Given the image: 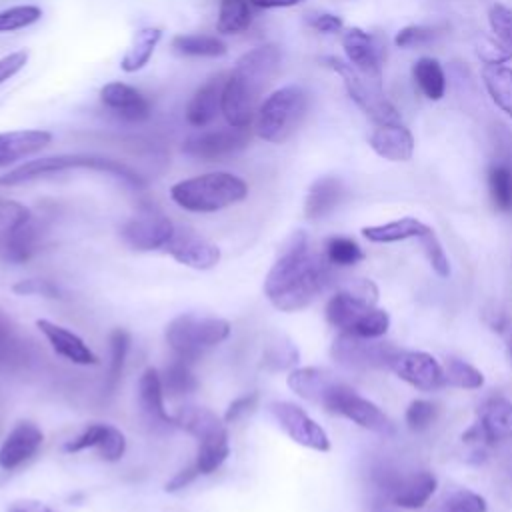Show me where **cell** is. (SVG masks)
Listing matches in <instances>:
<instances>
[{
  "instance_id": "obj_1",
  "label": "cell",
  "mask_w": 512,
  "mask_h": 512,
  "mask_svg": "<svg viewBox=\"0 0 512 512\" xmlns=\"http://www.w3.org/2000/svg\"><path fill=\"white\" fill-rule=\"evenodd\" d=\"M332 264L324 254L312 252L308 236L296 230L264 278V294L282 312H296L312 304L330 284Z\"/></svg>"
},
{
  "instance_id": "obj_2",
  "label": "cell",
  "mask_w": 512,
  "mask_h": 512,
  "mask_svg": "<svg viewBox=\"0 0 512 512\" xmlns=\"http://www.w3.org/2000/svg\"><path fill=\"white\" fill-rule=\"evenodd\" d=\"M280 60V48L274 44L256 46L236 60L222 90V116L228 126L250 128L254 124L260 98L272 84Z\"/></svg>"
},
{
  "instance_id": "obj_3",
  "label": "cell",
  "mask_w": 512,
  "mask_h": 512,
  "mask_svg": "<svg viewBox=\"0 0 512 512\" xmlns=\"http://www.w3.org/2000/svg\"><path fill=\"white\" fill-rule=\"evenodd\" d=\"M78 168L112 174L134 188L144 186V178L130 166H126L118 160H112V158L90 156V154H60V156H46V158L24 162V164L8 170L6 174H2L0 186H20V184H26V182L50 176V174H60V172L78 170Z\"/></svg>"
},
{
  "instance_id": "obj_4",
  "label": "cell",
  "mask_w": 512,
  "mask_h": 512,
  "mask_svg": "<svg viewBox=\"0 0 512 512\" xmlns=\"http://www.w3.org/2000/svg\"><path fill=\"white\" fill-rule=\"evenodd\" d=\"M248 184L232 172H206L176 182L170 198L188 212H218L242 202Z\"/></svg>"
},
{
  "instance_id": "obj_5",
  "label": "cell",
  "mask_w": 512,
  "mask_h": 512,
  "mask_svg": "<svg viewBox=\"0 0 512 512\" xmlns=\"http://www.w3.org/2000/svg\"><path fill=\"white\" fill-rule=\"evenodd\" d=\"M308 110V94L298 84L282 86L270 92L258 106L254 132L270 144L286 142L302 124Z\"/></svg>"
},
{
  "instance_id": "obj_6",
  "label": "cell",
  "mask_w": 512,
  "mask_h": 512,
  "mask_svg": "<svg viewBox=\"0 0 512 512\" xmlns=\"http://www.w3.org/2000/svg\"><path fill=\"white\" fill-rule=\"evenodd\" d=\"M172 418L176 428L186 430L198 440L194 464L200 474L216 472L230 454L226 422L204 406H184Z\"/></svg>"
},
{
  "instance_id": "obj_7",
  "label": "cell",
  "mask_w": 512,
  "mask_h": 512,
  "mask_svg": "<svg viewBox=\"0 0 512 512\" xmlns=\"http://www.w3.org/2000/svg\"><path fill=\"white\" fill-rule=\"evenodd\" d=\"M164 336L174 354L192 364L204 350L230 336V322L218 316L180 314L166 324Z\"/></svg>"
},
{
  "instance_id": "obj_8",
  "label": "cell",
  "mask_w": 512,
  "mask_h": 512,
  "mask_svg": "<svg viewBox=\"0 0 512 512\" xmlns=\"http://www.w3.org/2000/svg\"><path fill=\"white\" fill-rule=\"evenodd\" d=\"M324 66L334 70L340 78L342 84L350 96V100L376 124H398L400 114L394 108V104L384 96L382 82H376L364 74H360L350 62H344L336 56H326L322 58Z\"/></svg>"
},
{
  "instance_id": "obj_9",
  "label": "cell",
  "mask_w": 512,
  "mask_h": 512,
  "mask_svg": "<svg viewBox=\"0 0 512 512\" xmlns=\"http://www.w3.org/2000/svg\"><path fill=\"white\" fill-rule=\"evenodd\" d=\"M378 302V288L372 280L356 278L336 292L326 304V320L338 332L352 334L364 314Z\"/></svg>"
},
{
  "instance_id": "obj_10",
  "label": "cell",
  "mask_w": 512,
  "mask_h": 512,
  "mask_svg": "<svg viewBox=\"0 0 512 512\" xmlns=\"http://www.w3.org/2000/svg\"><path fill=\"white\" fill-rule=\"evenodd\" d=\"M398 354H400V348H396L390 342L360 338L346 332H340L330 346V356L338 364L346 368H356V370L390 368Z\"/></svg>"
},
{
  "instance_id": "obj_11",
  "label": "cell",
  "mask_w": 512,
  "mask_h": 512,
  "mask_svg": "<svg viewBox=\"0 0 512 512\" xmlns=\"http://www.w3.org/2000/svg\"><path fill=\"white\" fill-rule=\"evenodd\" d=\"M324 410L330 414L344 416V418L352 420L356 426L376 432L380 436H390L394 432L390 418L372 400L360 396L346 382H340L336 386V390L326 400Z\"/></svg>"
},
{
  "instance_id": "obj_12",
  "label": "cell",
  "mask_w": 512,
  "mask_h": 512,
  "mask_svg": "<svg viewBox=\"0 0 512 512\" xmlns=\"http://www.w3.org/2000/svg\"><path fill=\"white\" fill-rule=\"evenodd\" d=\"M250 142V128H212L200 130L188 136L182 144V152L202 162H218L242 152Z\"/></svg>"
},
{
  "instance_id": "obj_13",
  "label": "cell",
  "mask_w": 512,
  "mask_h": 512,
  "mask_svg": "<svg viewBox=\"0 0 512 512\" xmlns=\"http://www.w3.org/2000/svg\"><path fill=\"white\" fill-rule=\"evenodd\" d=\"M270 414L278 422V426L288 434L290 440L296 444L316 450V452H328L330 450V438L326 430L306 414L304 408H300L294 402H272Z\"/></svg>"
},
{
  "instance_id": "obj_14",
  "label": "cell",
  "mask_w": 512,
  "mask_h": 512,
  "mask_svg": "<svg viewBox=\"0 0 512 512\" xmlns=\"http://www.w3.org/2000/svg\"><path fill=\"white\" fill-rule=\"evenodd\" d=\"M174 224L168 216H164L158 210H144L138 216L130 218L122 226V238L124 242L134 250H158L168 244V240L174 236Z\"/></svg>"
},
{
  "instance_id": "obj_15",
  "label": "cell",
  "mask_w": 512,
  "mask_h": 512,
  "mask_svg": "<svg viewBox=\"0 0 512 512\" xmlns=\"http://www.w3.org/2000/svg\"><path fill=\"white\" fill-rule=\"evenodd\" d=\"M390 370L400 380H404L406 384H410L422 392H432V390L444 386V368L428 352L400 350V354L392 362Z\"/></svg>"
},
{
  "instance_id": "obj_16",
  "label": "cell",
  "mask_w": 512,
  "mask_h": 512,
  "mask_svg": "<svg viewBox=\"0 0 512 512\" xmlns=\"http://www.w3.org/2000/svg\"><path fill=\"white\" fill-rule=\"evenodd\" d=\"M164 250L176 262L194 270H210L220 260V248L190 230H174Z\"/></svg>"
},
{
  "instance_id": "obj_17",
  "label": "cell",
  "mask_w": 512,
  "mask_h": 512,
  "mask_svg": "<svg viewBox=\"0 0 512 512\" xmlns=\"http://www.w3.org/2000/svg\"><path fill=\"white\" fill-rule=\"evenodd\" d=\"M342 48L348 62L364 76L382 82V52L374 36L366 30L352 26L342 32Z\"/></svg>"
},
{
  "instance_id": "obj_18",
  "label": "cell",
  "mask_w": 512,
  "mask_h": 512,
  "mask_svg": "<svg viewBox=\"0 0 512 512\" xmlns=\"http://www.w3.org/2000/svg\"><path fill=\"white\" fill-rule=\"evenodd\" d=\"M42 440H44V434L36 424L28 420L18 422L6 434L0 446V466L4 470L18 468L38 452V448L42 446Z\"/></svg>"
},
{
  "instance_id": "obj_19",
  "label": "cell",
  "mask_w": 512,
  "mask_h": 512,
  "mask_svg": "<svg viewBox=\"0 0 512 512\" xmlns=\"http://www.w3.org/2000/svg\"><path fill=\"white\" fill-rule=\"evenodd\" d=\"M340 382L342 380L336 378L330 370L318 368V366L294 368L286 378V384L294 394L322 408Z\"/></svg>"
},
{
  "instance_id": "obj_20",
  "label": "cell",
  "mask_w": 512,
  "mask_h": 512,
  "mask_svg": "<svg viewBox=\"0 0 512 512\" xmlns=\"http://www.w3.org/2000/svg\"><path fill=\"white\" fill-rule=\"evenodd\" d=\"M140 414L150 428H170L174 418L164 408V386L158 370L146 368L138 380Z\"/></svg>"
},
{
  "instance_id": "obj_21",
  "label": "cell",
  "mask_w": 512,
  "mask_h": 512,
  "mask_svg": "<svg viewBox=\"0 0 512 512\" xmlns=\"http://www.w3.org/2000/svg\"><path fill=\"white\" fill-rule=\"evenodd\" d=\"M100 100L108 110H112L116 116H120L124 120L142 122V120L150 118L148 98L124 82L104 84L100 88Z\"/></svg>"
},
{
  "instance_id": "obj_22",
  "label": "cell",
  "mask_w": 512,
  "mask_h": 512,
  "mask_svg": "<svg viewBox=\"0 0 512 512\" xmlns=\"http://www.w3.org/2000/svg\"><path fill=\"white\" fill-rule=\"evenodd\" d=\"M52 142V134L40 128H22L0 132V168L12 166L38 154Z\"/></svg>"
},
{
  "instance_id": "obj_23",
  "label": "cell",
  "mask_w": 512,
  "mask_h": 512,
  "mask_svg": "<svg viewBox=\"0 0 512 512\" xmlns=\"http://www.w3.org/2000/svg\"><path fill=\"white\" fill-rule=\"evenodd\" d=\"M226 76L218 74L206 80L190 98L186 106V122L194 128L210 126L222 114V90Z\"/></svg>"
},
{
  "instance_id": "obj_24",
  "label": "cell",
  "mask_w": 512,
  "mask_h": 512,
  "mask_svg": "<svg viewBox=\"0 0 512 512\" xmlns=\"http://www.w3.org/2000/svg\"><path fill=\"white\" fill-rule=\"evenodd\" d=\"M368 144L380 158L390 162H408L414 154L412 132L402 122L376 126Z\"/></svg>"
},
{
  "instance_id": "obj_25",
  "label": "cell",
  "mask_w": 512,
  "mask_h": 512,
  "mask_svg": "<svg viewBox=\"0 0 512 512\" xmlns=\"http://www.w3.org/2000/svg\"><path fill=\"white\" fill-rule=\"evenodd\" d=\"M436 488L438 478L428 470H420L400 480H394L390 486V498L398 508L416 510L430 502Z\"/></svg>"
},
{
  "instance_id": "obj_26",
  "label": "cell",
  "mask_w": 512,
  "mask_h": 512,
  "mask_svg": "<svg viewBox=\"0 0 512 512\" xmlns=\"http://www.w3.org/2000/svg\"><path fill=\"white\" fill-rule=\"evenodd\" d=\"M36 328L44 334V338L50 342L52 350L60 356H64L66 360L74 362V364H98V356L84 344V340L80 336H76L74 332L66 330L60 324H54L50 320H36Z\"/></svg>"
},
{
  "instance_id": "obj_27",
  "label": "cell",
  "mask_w": 512,
  "mask_h": 512,
  "mask_svg": "<svg viewBox=\"0 0 512 512\" xmlns=\"http://www.w3.org/2000/svg\"><path fill=\"white\" fill-rule=\"evenodd\" d=\"M478 426L482 428L488 446L512 440V402L502 396H492L478 408Z\"/></svg>"
},
{
  "instance_id": "obj_28",
  "label": "cell",
  "mask_w": 512,
  "mask_h": 512,
  "mask_svg": "<svg viewBox=\"0 0 512 512\" xmlns=\"http://www.w3.org/2000/svg\"><path fill=\"white\" fill-rule=\"evenodd\" d=\"M344 196V186L338 178L334 176H322L318 178L304 200V214L310 220H318L326 214H330L342 200Z\"/></svg>"
},
{
  "instance_id": "obj_29",
  "label": "cell",
  "mask_w": 512,
  "mask_h": 512,
  "mask_svg": "<svg viewBox=\"0 0 512 512\" xmlns=\"http://www.w3.org/2000/svg\"><path fill=\"white\" fill-rule=\"evenodd\" d=\"M430 230L428 224L414 216H404L398 220H390L384 224H374V226H364L362 236L368 242L374 244H392V242H402L408 238H420Z\"/></svg>"
},
{
  "instance_id": "obj_30",
  "label": "cell",
  "mask_w": 512,
  "mask_h": 512,
  "mask_svg": "<svg viewBox=\"0 0 512 512\" xmlns=\"http://www.w3.org/2000/svg\"><path fill=\"white\" fill-rule=\"evenodd\" d=\"M162 38V30L156 26H144L136 30V34L130 40V46L126 48L124 56L120 58V68L128 74L142 70L148 60L152 58L158 42Z\"/></svg>"
},
{
  "instance_id": "obj_31",
  "label": "cell",
  "mask_w": 512,
  "mask_h": 512,
  "mask_svg": "<svg viewBox=\"0 0 512 512\" xmlns=\"http://www.w3.org/2000/svg\"><path fill=\"white\" fill-rule=\"evenodd\" d=\"M482 80L492 102L512 118V68L506 64H484Z\"/></svg>"
},
{
  "instance_id": "obj_32",
  "label": "cell",
  "mask_w": 512,
  "mask_h": 512,
  "mask_svg": "<svg viewBox=\"0 0 512 512\" xmlns=\"http://www.w3.org/2000/svg\"><path fill=\"white\" fill-rule=\"evenodd\" d=\"M38 250V230L30 222L0 240V258L10 264H22L30 260Z\"/></svg>"
},
{
  "instance_id": "obj_33",
  "label": "cell",
  "mask_w": 512,
  "mask_h": 512,
  "mask_svg": "<svg viewBox=\"0 0 512 512\" xmlns=\"http://www.w3.org/2000/svg\"><path fill=\"white\" fill-rule=\"evenodd\" d=\"M412 78L422 96L428 100H440L446 92V76L436 58H418L412 66Z\"/></svg>"
},
{
  "instance_id": "obj_34",
  "label": "cell",
  "mask_w": 512,
  "mask_h": 512,
  "mask_svg": "<svg viewBox=\"0 0 512 512\" xmlns=\"http://www.w3.org/2000/svg\"><path fill=\"white\" fill-rule=\"evenodd\" d=\"M172 48L194 58H220L228 52L226 44L212 34H178L172 38Z\"/></svg>"
},
{
  "instance_id": "obj_35",
  "label": "cell",
  "mask_w": 512,
  "mask_h": 512,
  "mask_svg": "<svg viewBox=\"0 0 512 512\" xmlns=\"http://www.w3.org/2000/svg\"><path fill=\"white\" fill-rule=\"evenodd\" d=\"M254 18V6L250 0H220L216 30L220 34H240Z\"/></svg>"
},
{
  "instance_id": "obj_36",
  "label": "cell",
  "mask_w": 512,
  "mask_h": 512,
  "mask_svg": "<svg viewBox=\"0 0 512 512\" xmlns=\"http://www.w3.org/2000/svg\"><path fill=\"white\" fill-rule=\"evenodd\" d=\"M160 378H162L164 394H168L170 398L192 394L198 388V380L190 370V362H186L178 356H176V360H172L166 366V370Z\"/></svg>"
},
{
  "instance_id": "obj_37",
  "label": "cell",
  "mask_w": 512,
  "mask_h": 512,
  "mask_svg": "<svg viewBox=\"0 0 512 512\" xmlns=\"http://www.w3.org/2000/svg\"><path fill=\"white\" fill-rule=\"evenodd\" d=\"M488 190L492 204L500 212L512 210V164L498 162L488 170Z\"/></svg>"
},
{
  "instance_id": "obj_38",
  "label": "cell",
  "mask_w": 512,
  "mask_h": 512,
  "mask_svg": "<svg viewBox=\"0 0 512 512\" xmlns=\"http://www.w3.org/2000/svg\"><path fill=\"white\" fill-rule=\"evenodd\" d=\"M444 384L462 388V390H478L484 386V374L460 358H448L444 362Z\"/></svg>"
},
{
  "instance_id": "obj_39",
  "label": "cell",
  "mask_w": 512,
  "mask_h": 512,
  "mask_svg": "<svg viewBox=\"0 0 512 512\" xmlns=\"http://www.w3.org/2000/svg\"><path fill=\"white\" fill-rule=\"evenodd\" d=\"M324 256L332 266H354L364 260V250L348 236H332L324 242Z\"/></svg>"
},
{
  "instance_id": "obj_40",
  "label": "cell",
  "mask_w": 512,
  "mask_h": 512,
  "mask_svg": "<svg viewBox=\"0 0 512 512\" xmlns=\"http://www.w3.org/2000/svg\"><path fill=\"white\" fill-rule=\"evenodd\" d=\"M130 350V334L124 328H114L110 332V370H108V380H106V390L114 392L116 384L122 378V370H124V362Z\"/></svg>"
},
{
  "instance_id": "obj_41",
  "label": "cell",
  "mask_w": 512,
  "mask_h": 512,
  "mask_svg": "<svg viewBox=\"0 0 512 512\" xmlns=\"http://www.w3.org/2000/svg\"><path fill=\"white\" fill-rule=\"evenodd\" d=\"M42 18V10L34 4H20L0 10V34L16 32L36 24Z\"/></svg>"
},
{
  "instance_id": "obj_42",
  "label": "cell",
  "mask_w": 512,
  "mask_h": 512,
  "mask_svg": "<svg viewBox=\"0 0 512 512\" xmlns=\"http://www.w3.org/2000/svg\"><path fill=\"white\" fill-rule=\"evenodd\" d=\"M432 512H488V502L478 492L462 488L446 496Z\"/></svg>"
},
{
  "instance_id": "obj_43",
  "label": "cell",
  "mask_w": 512,
  "mask_h": 512,
  "mask_svg": "<svg viewBox=\"0 0 512 512\" xmlns=\"http://www.w3.org/2000/svg\"><path fill=\"white\" fill-rule=\"evenodd\" d=\"M416 240L420 242V248H422L430 268L434 270V274L440 276V278H448L450 276V262H448V256H446V252L442 248V242L438 240L434 230L430 228L426 234H422Z\"/></svg>"
},
{
  "instance_id": "obj_44",
  "label": "cell",
  "mask_w": 512,
  "mask_h": 512,
  "mask_svg": "<svg viewBox=\"0 0 512 512\" xmlns=\"http://www.w3.org/2000/svg\"><path fill=\"white\" fill-rule=\"evenodd\" d=\"M30 220L32 214L24 204L0 198V240H4Z\"/></svg>"
},
{
  "instance_id": "obj_45",
  "label": "cell",
  "mask_w": 512,
  "mask_h": 512,
  "mask_svg": "<svg viewBox=\"0 0 512 512\" xmlns=\"http://www.w3.org/2000/svg\"><path fill=\"white\" fill-rule=\"evenodd\" d=\"M436 418H438V406L424 398L412 400L404 412V422L414 432H422L430 428Z\"/></svg>"
},
{
  "instance_id": "obj_46",
  "label": "cell",
  "mask_w": 512,
  "mask_h": 512,
  "mask_svg": "<svg viewBox=\"0 0 512 512\" xmlns=\"http://www.w3.org/2000/svg\"><path fill=\"white\" fill-rule=\"evenodd\" d=\"M488 24L498 42L512 56V8L506 4H492L488 10Z\"/></svg>"
},
{
  "instance_id": "obj_47",
  "label": "cell",
  "mask_w": 512,
  "mask_h": 512,
  "mask_svg": "<svg viewBox=\"0 0 512 512\" xmlns=\"http://www.w3.org/2000/svg\"><path fill=\"white\" fill-rule=\"evenodd\" d=\"M388 328H390V314L386 310L374 306L364 314V318L358 322V326L352 334L360 336V338L378 340L388 332Z\"/></svg>"
},
{
  "instance_id": "obj_48",
  "label": "cell",
  "mask_w": 512,
  "mask_h": 512,
  "mask_svg": "<svg viewBox=\"0 0 512 512\" xmlns=\"http://www.w3.org/2000/svg\"><path fill=\"white\" fill-rule=\"evenodd\" d=\"M96 450H98L102 460L118 462L124 456V452H126V438H124V434L118 428L106 424L104 434H102Z\"/></svg>"
},
{
  "instance_id": "obj_49",
  "label": "cell",
  "mask_w": 512,
  "mask_h": 512,
  "mask_svg": "<svg viewBox=\"0 0 512 512\" xmlns=\"http://www.w3.org/2000/svg\"><path fill=\"white\" fill-rule=\"evenodd\" d=\"M438 34L436 28L432 26H406L402 30H398V34L394 36V44L400 48H408V46H418V44H426L430 40H434Z\"/></svg>"
},
{
  "instance_id": "obj_50",
  "label": "cell",
  "mask_w": 512,
  "mask_h": 512,
  "mask_svg": "<svg viewBox=\"0 0 512 512\" xmlns=\"http://www.w3.org/2000/svg\"><path fill=\"white\" fill-rule=\"evenodd\" d=\"M12 290L20 296H32V294H40L44 298H62V292L56 284H52L50 280L44 278H26L20 280L12 286Z\"/></svg>"
},
{
  "instance_id": "obj_51",
  "label": "cell",
  "mask_w": 512,
  "mask_h": 512,
  "mask_svg": "<svg viewBox=\"0 0 512 512\" xmlns=\"http://www.w3.org/2000/svg\"><path fill=\"white\" fill-rule=\"evenodd\" d=\"M104 428H106V424H90L82 434H78L76 438L68 440L64 444V450L66 452H82L86 448H96L100 438H102V434H104Z\"/></svg>"
},
{
  "instance_id": "obj_52",
  "label": "cell",
  "mask_w": 512,
  "mask_h": 512,
  "mask_svg": "<svg viewBox=\"0 0 512 512\" xmlns=\"http://www.w3.org/2000/svg\"><path fill=\"white\" fill-rule=\"evenodd\" d=\"M258 406V392H248L244 396H238L236 400H232L226 408V414H224V422L226 424H232L236 420H240L242 416L250 414L254 408Z\"/></svg>"
},
{
  "instance_id": "obj_53",
  "label": "cell",
  "mask_w": 512,
  "mask_h": 512,
  "mask_svg": "<svg viewBox=\"0 0 512 512\" xmlns=\"http://www.w3.org/2000/svg\"><path fill=\"white\" fill-rule=\"evenodd\" d=\"M308 24H310L316 32H322V34H336V32H342V28H344L342 18L336 16V14H330V12L312 14V16L308 18Z\"/></svg>"
},
{
  "instance_id": "obj_54",
  "label": "cell",
  "mask_w": 512,
  "mask_h": 512,
  "mask_svg": "<svg viewBox=\"0 0 512 512\" xmlns=\"http://www.w3.org/2000/svg\"><path fill=\"white\" fill-rule=\"evenodd\" d=\"M198 474H200V470L196 468V464H192V466H188V468H184V470L176 472V474H174V478H170V480L166 482L164 490H166V492H178V490L186 488L188 484H192V482H194V478H196Z\"/></svg>"
},
{
  "instance_id": "obj_55",
  "label": "cell",
  "mask_w": 512,
  "mask_h": 512,
  "mask_svg": "<svg viewBox=\"0 0 512 512\" xmlns=\"http://www.w3.org/2000/svg\"><path fill=\"white\" fill-rule=\"evenodd\" d=\"M300 2H304V0H250V4L254 6V8H264V10H268V8H290V6H296V4H300Z\"/></svg>"
},
{
  "instance_id": "obj_56",
  "label": "cell",
  "mask_w": 512,
  "mask_h": 512,
  "mask_svg": "<svg viewBox=\"0 0 512 512\" xmlns=\"http://www.w3.org/2000/svg\"><path fill=\"white\" fill-rule=\"evenodd\" d=\"M20 512H52L46 504L42 502H36V500H22V502H14Z\"/></svg>"
},
{
  "instance_id": "obj_57",
  "label": "cell",
  "mask_w": 512,
  "mask_h": 512,
  "mask_svg": "<svg viewBox=\"0 0 512 512\" xmlns=\"http://www.w3.org/2000/svg\"><path fill=\"white\" fill-rule=\"evenodd\" d=\"M504 340H506L508 356H510V362H512V330H510V328H506V332H504Z\"/></svg>"
},
{
  "instance_id": "obj_58",
  "label": "cell",
  "mask_w": 512,
  "mask_h": 512,
  "mask_svg": "<svg viewBox=\"0 0 512 512\" xmlns=\"http://www.w3.org/2000/svg\"><path fill=\"white\" fill-rule=\"evenodd\" d=\"M8 512H20V508H18V506H16V504H12V506H10V510H8Z\"/></svg>"
},
{
  "instance_id": "obj_59",
  "label": "cell",
  "mask_w": 512,
  "mask_h": 512,
  "mask_svg": "<svg viewBox=\"0 0 512 512\" xmlns=\"http://www.w3.org/2000/svg\"><path fill=\"white\" fill-rule=\"evenodd\" d=\"M508 328H510V330H512V326H508Z\"/></svg>"
}]
</instances>
